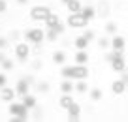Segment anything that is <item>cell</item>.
I'll list each match as a JSON object with an SVG mask.
<instances>
[{"instance_id":"obj_1","label":"cell","mask_w":128,"mask_h":122,"mask_svg":"<svg viewBox=\"0 0 128 122\" xmlns=\"http://www.w3.org/2000/svg\"><path fill=\"white\" fill-rule=\"evenodd\" d=\"M62 77L64 79H87L88 77V68L85 64H76V66H64L62 68Z\"/></svg>"},{"instance_id":"obj_34","label":"cell","mask_w":128,"mask_h":122,"mask_svg":"<svg viewBox=\"0 0 128 122\" xmlns=\"http://www.w3.org/2000/svg\"><path fill=\"white\" fill-rule=\"evenodd\" d=\"M26 2H28V0H17V4H21V6H23V4H26Z\"/></svg>"},{"instance_id":"obj_31","label":"cell","mask_w":128,"mask_h":122,"mask_svg":"<svg viewBox=\"0 0 128 122\" xmlns=\"http://www.w3.org/2000/svg\"><path fill=\"white\" fill-rule=\"evenodd\" d=\"M6 81H8V79H6V75H4V73H0V88H4V87H6Z\"/></svg>"},{"instance_id":"obj_16","label":"cell","mask_w":128,"mask_h":122,"mask_svg":"<svg viewBox=\"0 0 128 122\" xmlns=\"http://www.w3.org/2000/svg\"><path fill=\"white\" fill-rule=\"evenodd\" d=\"M23 103L28 107V109H36V96H32V94H26V96H23Z\"/></svg>"},{"instance_id":"obj_20","label":"cell","mask_w":128,"mask_h":122,"mask_svg":"<svg viewBox=\"0 0 128 122\" xmlns=\"http://www.w3.org/2000/svg\"><path fill=\"white\" fill-rule=\"evenodd\" d=\"M87 88H88L87 79H79V81H77V85H76V90L81 92V94H85V92H87Z\"/></svg>"},{"instance_id":"obj_24","label":"cell","mask_w":128,"mask_h":122,"mask_svg":"<svg viewBox=\"0 0 128 122\" xmlns=\"http://www.w3.org/2000/svg\"><path fill=\"white\" fill-rule=\"evenodd\" d=\"M106 32L111 34V36H115L117 34V24L115 23H108V24H106Z\"/></svg>"},{"instance_id":"obj_32","label":"cell","mask_w":128,"mask_h":122,"mask_svg":"<svg viewBox=\"0 0 128 122\" xmlns=\"http://www.w3.org/2000/svg\"><path fill=\"white\" fill-rule=\"evenodd\" d=\"M55 30L58 32V34H62V32L66 30V28H64V24H62V23H58V24H56V28H55Z\"/></svg>"},{"instance_id":"obj_2","label":"cell","mask_w":128,"mask_h":122,"mask_svg":"<svg viewBox=\"0 0 128 122\" xmlns=\"http://www.w3.org/2000/svg\"><path fill=\"white\" fill-rule=\"evenodd\" d=\"M88 17H85L83 13H70V17H68V26L70 28H85L88 24Z\"/></svg>"},{"instance_id":"obj_14","label":"cell","mask_w":128,"mask_h":122,"mask_svg":"<svg viewBox=\"0 0 128 122\" xmlns=\"http://www.w3.org/2000/svg\"><path fill=\"white\" fill-rule=\"evenodd\" d=\"M74 88H76V85L72 83V79H64L62 85H60V90H62V94H72Z\"/></svg>"},{"instance_id":"obj_25","label":"cell","mask_w":128,"mask_h":122,"mask_svg":"<svg viewBox=\"0 0 128 122\" xmlns=\"http://www.w3.org/2000/svg\"><path fill=\"white\" fill-rule=\"evenodd\" d=\"M98 45H100V49H108V47H111V41H109L108 38H102L100 41H98Z\"/></svg>"},{"instance_id":"obj_11","label":"cell","mask_w":128,"mask_h":122,"mask_svg":"<svg viewBox=\"0 0 128 122\" xmlns=\"http://www.w3.org/2000/svg\"><path fill=\"white\" fill-rule=\"evenodd\" d=\"M58 103H60V107H62V109L68 111V109H70V107H72L76 102H74L72 94H62V96H60V100H58Z\"/></svg>"},{"instance_id":"obj_6","label":"cell","mask_w":128,"mask_h":122,"mask_svg":"<svg viewBox=\"0 0 128 122\" xmlns=\"http://www.w3.org/2000/svg\"><path fill=\"white\" fill-rule=\"evenodd\" d=\"M28 55H30L28 43H17V45H15V56L21 60V62H24V60L28 58Z\"/></svg>"},{"instance_id":"obj_36","label":"cell","mask_w":128,"mask_h":122,"mask_svg":"<svg viewBox=\"0 0 128 122\" xmlns=\"http://www.w3.org/2000/svg\"><path fill=\"white\" fill-rule=\"evenodd\" d=\"M60 2H62V4H68V2H70V0H60Z\"/></svg>"},{"instance_id":"obj_9","label":"cell","mask_w":128,"mask_h":122,"mask_svg":"<svg viewBox=\"0 0 128 122\" xmlns=\"http://www.w3.org/2000/svg\"><path fill=\"white\" fill-rule=\"evenodd\" d=\"M124 47H126V39L122 38V36H113L111 39V49L113 51H124Z\"/></svg>"},{"instance_id":"obj_19","label":"cell","mask_w":128,"mask_h":122,"mask_svg":"<svg viewBox=\"0 0 128 122\" xmlns=\"http://www.w3.org/2000/svg\"><path fill=\"white\" fill-rule=\"evenodd\" d=\"M53 62H55V64H64V62H66V53H64V51L53 53Z\"/></svg>"},{"instance_id":"obj_21","label":"cell","mask_w":128,"mask_h":122,"mask_svg":"<svg viewBox=\"0 0 128 122\" xmlns=\"http://www.w3.org/2000/svg\"><path fill=\"white\" fill-rule=\"evenodd\" d=\"M81 13H83L85 17H88V19H92V17L96 15V9L92 8V6H85V8L81 9Z\"/></svg>"},{"instance_id":"obj_8","label":"cell","mask_w":128,"mask_h":122,"mask_svg":"<svg viewBox=\"0 0 128 122\" xmlns=\"http://www.w3.org/2000/svg\"><path fill=\"white\" fill-rule=\"evenodd\" d=\"M126 81H124V79H117V81H113L111 83V90H113V94H122V92H126L128 88H126Z\"/></svg>"},{"instance_id":"obj_18","label":"cell","mask_w":128,"mask_h":122,"mask_svg":"<svg viewBox=\"0 0 128 122\" xmlns=\"http://www.w3.org/2000/svg\"><path fill=\"white\" fill-rule=\"evenodd\" d=\"M66 6H68L70 13H79L81 9H83V6H81V2H79V0H70V2H68Z\"/></svg>"},{"instance_id":"obj_30","label":"cell","mask_w":128,"mask_h":122,"mask_svg":"<svg viewBox=\"0 0 128 122\" xmlns=\"http://www.w3.org/2000/svg\"><path fill=\"white\" fill-rule=\"evenodd\" d=\"M6 47H8V39H6V38H0V51L6 49Z\"/></svg>"},{"instance_id":"obj_23","label":"cell","mask_w":128,"mask_h":122,"mask_svg":"<svg viewBox=\"0 0 128 122\" xmlns=\"http://www.w3.org/2000/svg\"><path fill=\"white\" fill-rule=\"evenodd\" d=\"M45 36H47V39H49V41H56V38H58L60 34L55 30V28H49V32H47Z\"/></svg>"},{"instance_id":"obj_35","label":"cell","mask_w":128,"mask_h":122,"mask_svg":"<svg viewBox=\"0 0 128 122\" xmlns=\"http://www.w3.org/2000/svg\"><path fill=\"white\" fill-rule=\"evenodd\" d=\"M122 79H124V81L128 83V73H124V75H122Z\"/></svg>"},{"instance_id":"obj_28","label":"cell","mask_w":128,"mask_h":122,"mask_svg":"<svg viewBox=\"0 0 128 122\" xmlns=\"http://www.w3.org/2000/svg\"><path fill=\"white\" fill-rule=\"evenodd\" d=\"M6 9H8V2H6V0H0V13H4Z\"/></svg>"},{"instance_id":"obj_33","label":"cell","mask_w":128,"mask_h":122,"mask_svg":"<svg viewBox=\"0 0 128 122\" xmlns=\"http://www.w3.org/2000/svg\"><path fill=\"white\" fill-rule=\"evenodd\" d=\"M4 60H6V55H4V53H0V64L4 62Z\"/></svg>"},{"instance_id":"obj_7","label":"cell","mask_w":128,"mask_h":122,"mask_svg":"<svg viewBox=\"0 0 128 122\" xmlns=\"http://www.w3.org/2000/svg\"><path fill=\"white\" fill-rule=\"evenodd\" d=\"M30 81L28 79H19L17 81V87H15V90H17V94L19 96H26L28 94V90H30Z\"/></svg>"},{"instance_id":"obj_12","label":"cell","mask_w":128,"mask_h":122,"mask_svg":"<svg viewBox=\"0 0 128 122\" xmlns=\"http://www.w3.org/2000/svg\"><path fill=\"white\" fill-rule=\"evenodd\" d=\"M44 23H45V26H47V30H49V28H56V24L60 23V19H58L56 13H49V17L44 21Z\"/></svg>"},{"instance_id":"obj_5","label":"cell","mask_w":128,"mask_h":122,"mask_svg":"<svg viewBox=\"0 0 128 122\" xmlns=\"http://www.w3.org/2000/svg\"><path fill=\"white\" fill-rule=\"evenodd\" d=\"M10 115H13V117H23L28 120V107L24 105L23 102L21 103H10Z\"/></svg>"},{"instance_id":"obj_38","label":"cell","mask_w":128,"mask_h":122,"mask_svg":"<svg viewBox=\"0 0 128 122\" xmlns=\"http://www.w3.org/2000/svg\"><path fill=\"white\" fill-rule=\"evenodd\" d=\"M0 100H2V98H0Z\"/></svg>"},{"instance_id":"obj_15","label":"cell","mask_w":128,"mask_h":122,"mask_svg":"<svg viewBox=\"0 0 128 122\" xmlns=\"http://www.w3.org/2000/svg\"><path fill=\"white\" fill-rule=\"evenodd\" d=\"M88 62V53L87 49H81L76 53V64H87Z\"/></svg>"},{"instance_id":"obj_26","label":"cell","mask_w":128,"mask_h":122,"mask_svg":"<svg viewBox=\"0 0 128 122\" xmlns=\"http://www.w3.org/2000/svg\"><path fill=\"white\" fill-rule=\"evenodd\" d=\"M13 66H15V64H13V60H8V58H6L4 62H2V68H4L6 71H8V70H13Z\"/></svg>"},{"instance_id":"obj_29","label":"cell","mask_w":128,"mask_h":122,"mask_svg":"<svg viewBox=\"0 0 128 122\" xmlns=\"http://www.w3.org/2000/svg\"><path fill=\"white\" fill-rule=\"evenodd\" d=\"M85 38H87L88 39V41H92V39H94V32H92V30H87V32H85Z\"/></svg>"},{"instance_id":"obj_3","label":"cell","mask_w":128,"mask_h":122,"mask_svg":"<svg viewBox=\"0 0 128 122\" xmlns=\"http://www.w3.org/2000/svg\"><path fill=\"white\" fill-rule=\"evenodd\" d=\"M24 38H26L28 43H42L47 36H45V32L42 30V28H30L28 32H24Z\"/></svg>"},{"instance_id":"obj_10","label":"cell","mask_w":128,"mask_h":122,"mask_svg":"<svg viewBox=\"0 0 128 122\" xmlns=\"http://www.w3.org/2000/svg\"><path fill=\"white\" fill-rule=\"evenodd\" d=\"M79 115H81V107H79V103H74V105L68 109V120H72V122L81 120Z\"/></svg>"},{"instance_id":"obj_13","label":"cell","mask_w":128,"mask_h":122,"mask_svg":"<svg viewBox=\"0 0 128 122\" xmlns=\"http://www.w3.org/2000/svg\"><path fill=\"white\" fill-rule=\"evenodd\" d=\"M17 90H12V88H2V92H0V98L4 100V102H13V98H15Z\"/></svg>"},{"instance_id":"obj_37","label":"cell","mask_w":128,"mask_h":122,"mask_svg":"<svg viewBox=\"0 0 128 122\" xmlns=\"http://www.w3.org/2000/svg\"><path fill=\"white\" fill-rule=\"evenodd\" d=\"M126 88H128V85H126Z\"/></svg>"},{"instance_id":"obj_17","label":"cell","mask_w":128,"mask_h":122,"mask_svg":"<svg viewBox=\"0 0 128 122\" xmlns=\"http://www.w3.org/2000/svg\"><path fill=\"white\" fill-rule=\"evenodd\" d=\"M88 43H90V41H88L85 36H79V38H76V41H74V45L77 47V51H81V49H87Z\"/></svg>"},{"instance_id":"obj_27","label":"cell","mask_w":128,"mask_h":122,"mask_svg":"<svg viewBox=\"0 0 128 122\" xmlns=\"http://www.w3.org/2000/svg\"><path fill=\"white\" fill-rule=\"evenodd\" d=\"M38 90H40V92H47L49 90V85L47 83H38Z\"/></svg>"},{"instance_id":"obj_4","label":"cell","mask_w":128,"mask_h":122,"mask_svg":"<svg viewBox=\"0 0 128 122\" xmlns=\"http://www.w3.org/2000/svg\"><path fill=\"white\" fill-rule=\"evenodd\" d=\"M49 13H51V9L45 8V6H34L30 9V19L32 21H45L49 17Z\"/></svg>"},{"instance_id":"obj_22","label":"cell","mask_w":128,"mask_h":122,"mask_svg":"<svg viewBox=\"0 0 128 122\" xmlns=\"http://www.w3.org/2000/svg\"><path fill=\"white\" fill-rule=\"evenodd\" d=\"M102 96H104V94H102L100 88H92V90H90V100H94V102L102 100Z\"/></svg>"}]
</instances>
